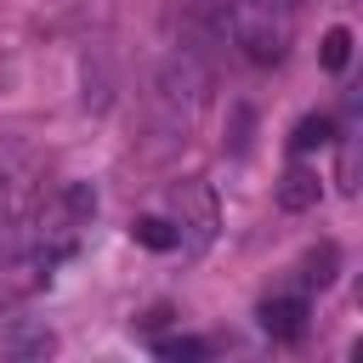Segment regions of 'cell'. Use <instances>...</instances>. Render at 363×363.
I'll list each match as a JSON object with an SVG mask.
<instances>
[{
    "mask_svg": "<svg viewBox=\"0 0 363 363\" xmlns=\"http://www.w3.org/2000/svg\"><path fill=\"white\" fill-rule=\"evenodd\" d=\"M210 91H216V68L199 62L193 51H182V45H164L153 57V68H147V113H153V130L164 142H187V130L204 113Z\"/></svg>",
    "mask_w": 363,
    "mask_h": 363,
    "instance_id": "cell-1",
    "label": "cell"
},
{
    "mask_svg": "<svg viewBox=\"0 0 363 363\" xmlns=\"http://www.w3.org/2000/svg\"><path fill=\"white\" fill-rule=\"evenodd\" d=\"M221 17H227V40L238 45L244 62L272 68V62L289 57V40H295V17L289 11H278L267 0H233Z\"/></svg>",
    "mask_w": 363,
    "mask_h": 363,
    "instance_id": "cell-2",
    "label": "cell"
},
{
    "mask_svg": "<svg viewBox=\"0 0 363 363\" xmlns=\"http://www.w3.org/2000/svg\"><path fill=\"white\" fill-rule=\"evenodd\" d=\"M170 227H176V238H182V250H210V238H216V227H221V210H216V193H210V182H199V176H182L176 187H170Z\"/></svg>",
    "mask_w": 363,
    "mask_h": 363,
    "instance_id": "cell-3",
    "label": "cell"
},
{
    "mask_svg": "<svg viewBox=\"0 0 363 363\" xmlns=\"http://www.w3.org/2000/svg\"><path fill=\"white\" fill-rule=\"evenodd\" d=\"M255 318L272 340H301L306 335V295H267L255 306Z\"/></svg>",
    "mask_w": 363,
    "mask_h": 363,
    "instance_id": "cell-4",
    "label": "cell"
},
{
    "mask_svg": "<svg viewBox=\"0 0 363 363\" xmlns=\"http://www.w3.org/2000/svg\"><path fill=\"white\" fill-rule=\"evenodd\" d=\"M0 352L6 357H51L57 352V335L45 323H34V318H11L0 329Z\"/></svg>",
    "mask_w": 363,
    "mask_h": 363,
    "instance_id": "cell-5",
    "label": "cell"
},
{
    "mask_svg": "<svg viewBox=\"0 0 363 363\" xmlns=\"http://www.w3.org/2000/svg\"><path fill=\"white\" fill-rule=\"evenodd\" d=\"M323 199V182H318V170L312 164H289L284 176H278V210H289V216H301V210H312Z\"/></svg>",
    "mask_w": 363,
    "mask_h": 363,
    "instance_id": "cell-6",
    "label": "cell"
},
{
    "mask_svg": "<svg viewBox=\"0 0 363 363\" xmlns=\"http://www.w3.org/2000/svg\"><path fill=\"white\" fill-rule=\"evenodd\" d=\"M329 142H335V119H329V113H306V119L289 130V153H295V159H306L312 147H329Z\"/></svg>",
    "mask_w": 363,
    "mask_h": 363,
    "instance_id": "cell-7",
    "label": "cell"
},
{
    "mask_svg": "<svg viewBox=\"0 0 363 363\" xmlns=\"http://www.w3.org/2000/svg\"><path fill=\"white\" fill-rule=\"evenodd\" d=\"M130 233H136V244H147V250H182V238H176V227H170L164 216H136Z\"/></svg>",
    "mask_w": 363,
    "mask_h": 363,
    "instance_id": "cell-8",
    "label": "cell"
},
{
    "mask_svg": "<svg viewBox=\"0 0 363 363\" xmlns=\"http://www.w3.org/2000/svg\"><path fill=\"white\" fill-rule=\"evenodd\" d=\"M335 267H340V250H335V244H318V250L306 255L301 284H306V289H329V284H335Z\"/></svg>",
    "mask_w": 363,
    "mask_h": 363,
    "instance_id": "cell-9",
    "label": "cell"
},
{
    "mask_svg": "<svg viewBox=\"0 0 363 363\" xmlns=\"http://www.w3.org/2000/svg\"><path fill=\"white\" fill-rule=\"evenodd\" d=\"M318 57H323V68H329V74H340V68L352 62V28H346V23H335V28L323 34V51H318Z\"/></svg>",
    "mask_w": 363,
    "mask_h": 363,
    "instance_id": "cell-10",
    "label": "cell"
},
{
    "mask_svg": "<svg viewBox=\"0 0 363 363\" xmlns=\"http://www.w3.org/2000/svg\"><path fill=\"white\" fill-rule=\"evenodd\" d=\"M153 352H159V357H170V363H193V357H210V346H204L199 335H164V340H153Z\"/></svg>",
    "mask_w": 363,
    "mask_h": 363,
    "instance_id": "cell-11",
    "label": "cell"
},
{
    "mask_svg": "<svg viewBox=\"0 0 363 363\" xmlns=\"http://www.w3.org/2000/svg\"><path fill=\"white\" fill-rule=\"evenodd\" d=\"M250 147V108H233V153Z\"/></svg>",
    "mask_w": 363,
    "mask_h": 363,
    "instance_id": "cell-12",
    "label": "cell"
},
{
    "mask_svg": "<svg viewBox=\"0 0 363 363\" xmlns=\"http://www.w3.org/2000/svg\"><path fill=\"white\" fill-rule=\"evenodd\" d=\"M6 204H11V176L0 170V216H6Z\"/></svg>",
    "mask_w": 363,
    "mask_h": 363,
    "instance_id": "cell-13",
    "label": "cell"
},
{
    "mask_svg": "<svg viewBox=\"0 0 363 363\" xmlns=\"http://www.w3.org/2000/svg\"><path fill=\"white\" fill-rule=\"evenodd\" d=\"M267 6H278V11H289V17L301 11V0H267Z\"/></svg>",
    "mask_w": 363,
    "mask_h": 363,
    "instance_id": "cell-14",
    "label": "cell"
}]
</instances>
